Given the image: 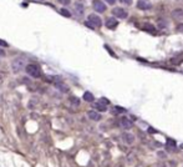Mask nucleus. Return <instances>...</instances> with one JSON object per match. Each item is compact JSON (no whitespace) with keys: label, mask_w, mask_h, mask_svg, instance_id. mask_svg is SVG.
Listing matches in <instances>:
<instances>
[{"label":"nucleus","mask_w":183,"mask_h":167,"mask_svg":"<svg viewBox=\"0 0 183 167\" xmlns=\"http://www.w3.org/2000/svg\"><path fill=\"white\" fill-rule=\"evenodd\" d=\"M25 70L27 72V75L34 77V79H37L41 76V72H40V67L37 66L36 64H29L25 66Z\"/></svg>","instance_id":"obj_1"},{"label":"nucleus","mask_w":183,"mask_h":167,"mask_svg":"<svg viewBox=\"0 0 183 167\" xmlns=\"http://www.w3.org/2000/svg\"><path fill=\"white\" fill-rule=\"evenodd\" d=\"M25 67V59L24 58H16L11 61V69L14 72H19Z\"/></svg>","instance_id":"obj_2"},{"label":"nucleus","mask_w":183,"mask_h":167,"mask_svg":"<svg viewBox=\"0 0 183 167\" xmlns=\"http://www.w3.org/2000/svg\"><path fill=\"white\" fill-rule=\"evenodd\" d=\"M87 21L90 22V24L93 26V27H100L101 25H102V21H101V18L98 16V15H96V14H90L88 15V18H87Z\"/></svg>","instance_id":"obj_3"},{"label":"nucleus","mask_w":183,"mask_h":167,"mask_svg":"<svg viewBox=\"0 0 183 167\" xmlns=\"http://www.w3.org/2000/svg\"><path fill=\"white\" fill-rule=\"evenodd\" d=\"M112 14L116 18H118V19H126L128 16V13L126 11V9H122V8H115L112 10Z\"/></svg>","instance_id":"obj_4"},{"label":"nucleus","mask_w":183,"mask_h":167,"mask_svg":"<svg viewBox=\"0 0 183 167\" xmlns=\"http://www.w3.org/2000/svg\"><path fill=\"white\" fill-rule=\"evenodd\" d=\"M92 5H93V9H95L97 13H105L106 11V5L101 1V0H93Z\"/></svg>","instance_id":"obj_5"},{"label":"nucleus","mask_w":183,"mask_h":167,"mask_svg":"<svg viewBox=\"0 0 183 167\" xmlns=\"http://www.w3.org/2000/svg\"><path fill=\"white\" fill-rule=\"evenodd\" d=\"M137 8L141 10H149L152 8V4L149 0H138L137 1Z\"/></svg>","instance_id":"obj_6"},{"label":"nucleus","mask_w":183,"mask_h":167,"mask_svg":"<svg viewBox=\"0 0 183 167\" xmlns=\"http://www.w3.org/2000/svg\"><path fill=\"white\" fill-rule=\"evenodd\" d=\"M120 126L122 128H125V130H130V128L133 127V122L131 121L130 119H127V117H122L120 120Z\"/></svg>","instance_id":"obj_7"},{"label":"nucleus","mask_w":183,"mask_h":167,"mask_svg":"<svg viewBox=\"0 0 183 167\" xmlns=\"http://www.w3.org/2000/svg\"><path fill=\"white\" fill-rule=\"evenodd\" d=\"M105 25L107 29H111V30H114L117 27V25H118V21H117L115 18H107V20L105 22Z\"/></svg>","instance_id":"obj_8"},{"label":"nucleus","mask_w":183,"mask_h":167,"mask_svg":"<svg viewBox=\"0 0 183 167\" xmlns=\"http://www.w3.org/2000/svg\"><path fill=\"white\" fill-rule=\"evenodd\" d=\"M122 140H123V142H126L127 145H132V143L135 142V136L132 135V133H128V132H125L122 133Z\"/></svg>","instance_id":"obj_9"},{"label":"nucleus","mask_w":183,"mask_h":167,"mask_svg":"<svg viewBox=\"0 0 183 167\" xmlns=\"http://www.w3.org/2000/svg\"><path fill=\"white\" fill-rule=\"evenodd\" d=\"M87 116H88V119H91V120H92V121H100V120H101V115L98 114L96 110L88 111V112H87Z\"/></svg>","instance_id":"obj_10"},{"label":"nucleus","mask_w":183,"mask_h":167,"mask_svg":"<svg viewBox=\"0 0 183 167\" xmlns=\"http://www.w3.org/2000/svg\"><path fill=\"white\" fill-rule=\"evenodd\" d=\"M93 107H95L97 111H101V112H105V111L107 110V105H106V104H104L102 101L98 100L97 102H96L95 105H93Z\"/></svg>","instance_id":"obj_11"},{"label":"nucleus","mask_w":183,"mask_h":167,"mask_svg":"<svg viewBox=\"0 0 183 167\" xmlns=\"http://www.w3.org/2000/svg\"><path fill=\"white\" fill-rule=\"evenodd\" d=\"M171 15H172L173 19H182L183 18V10L182 9H176V10L172 11Z\"/></svg>","instance_id":"obj_12"},{"label":"nucleus","mask_w":183,"mask_h":167,"mask_svg":"<svg viewBox=\"0 0 183 167\" xmlns=\"http://www.w3.org/2000/svg\"><path fill=\"white\" fill-rule=\"evenodd\" d=\"M75 13H76L79 16L83 14V5H82L81 3H76V4H75Z\"/></svg>","instance_id":"obj_13"},{"label":"nucleus","mask_w":183,"mask_h":167,"mask_svg":"<svg viewBox=\"0 0 183 167\" xmlns=\"http://www.w3.org/2000/svg\"><path fill=\"white\" fill-rule=\"evenodd\" d=\"M55 86H56V87H57V89H59L60 91H62V92H67V86H66V85H65V84H64V82H61L60 80L55 82Z\"/></svg>","instance_id":"obj_14"},{"label":"nucleus","mask_w":183,"mask_h":167,"mask_svg":"<svg viewBox=\"0 0 183 167\" xmlns=\"http://www.w3.org/2000/svg\"><path fill=\"white\" fill-rule=\"evenodd\" d=\"M93 99H95V97H93V95L91 94V92L86 91L85 94H83V100H85V101H87V102H92V101H93Z\"/></svg>","instance_id":"obj_15"},{"label":"nucleus","mask_w":183,"mask_h":167,"mask_svg":"<svg viewBox=\"0 0 183 167\" xmlns=\"http://www.w3.org/2000/svg\"><path fill=\"white\" fill-rule=\"evenodd\" d=\"M60 14L61 15H64V16H66V18H70L71 16V13H70L67 9H65V8H62V9H60Z\"/></svg>","instance_id":"obj_16"},{"label":"nucleus","mask_w":183,"mask_h":167,"mask_svg":"<svg viewBox=\"0 0 183 167\" xmlns=\"http://www.w3.org/2000/svg\"><path fill=\"white\" fill-rule=\"evenodd\" d=\"M143 29H144V30H147V31L154 32V29H156V27H154L153 25H151V24H144V25H143Z\"/></svg>","instance_id":"obj_17"},{"label":"nucleus","mask_w":183,"mask_h":167,"mask_svg":"<svg viewBox=\"0 0 183 167\" xmlns=\"http://www.w3.org/2000/svg\"><path fill=\"white\" fill-rule=\"evenodd\" d=\"M70 102H71L74 106H79L80 105V100L77 99V97L72 96V97H70Z\"/></svg>","instance_id":"obj_18"},{"label":"nucleus","mask_w":183,"mask_h":167,"mask_svg":"<svg viewBox=\"0 0 183 167\" xmlns=\"http://www.w3.org/2000/svg\"><path fill=\"white\" fill-rule=\"evenodd\" d=\"M125 111H126V110H125L123 107H121V106H116L115 110H114V112H115V114H123Z\"/></svg>","instance_id":"obj_19"},{"label":"nucleus","mask_w":183,"mask_h":167,"mask_svg":"<svg viewBox=\"0 0 183 167\" xmlns=\"http://www.w3.org/2000/svg\"><path fill=\"white\" fill-rule=\"evenodd\" d=\"M167 145H170L172 147H176V142L173 141V140H171V138H168V140H167Z\"/></svg>","instance_id":"obj_20"},{"label":"nucleus","mask_w":183,"mask_h":167,"mask_svg":"<svg viewBox=\"0 0 183 167\" xmlns=\"http://www.w3.org/2000/svg\"><path fill=\"white\" fill-rule=\"evenodd\" d=\"M1 46H3V48H8L9 44L6 43V41H4V40L0 39V48H1Z\"/></svg>","instance_id":"obj_21"},{"label":"nucleus","mask_w":183,"mask_h":167,"mask_svg":"<svg viewBox=\"0 0 183 167\" xmlns=\"http://www.w3.org/2000/svg\"><path fill=\"white\" fill-rule=\"evenodd\" d=\"M57 1L61 3V4H64V5H67V4H70L71 0H57Z\"/></svg>","instance_id":"obj_22"},{"label":"nucleus","mask_w":183,"mask_h":167,"mask_svg":"<svg viewBox=\"0 0 183 167\" xmlns=\"http://www.w3.org/2000/svg\"><path fill=\"white\" fill-rule=\"evenodd\" d=\"M121 3L126 4V5H131V4H132V0H121Z\"/></svg>","instance_id":"obj_23"},{"label":"nucleus","mask_w":183,"mask_h":167,"mask_svg":"<svg viewBox=\"0 0 183 167\" xmlns=\"http://www.w3.org/2000/svg\"><path fill=\"white\" fill-rule=\"evenodd\" d=\"M177 31H179V32H183V24H179V25H177Z\"/></svg>","instance_id":"obj_24"},{"label":"nucleus","mask_w":183,"mask_h":167,"mask_svg":"<svg viewBox=\"0 0 183 167\" xmlns=\"http://www.w3.org/2000/svg\"><path fill=\"white\" fill-rule=\"evenodd\" d=\"M100 101H102V102L106 104V105H109V104H110V101H109V100H106L105 97H102V99H100Z\"/></svg>","instance_id":"obj_25"},{"label":"nucleus","mask_w":183,"mask_h":167,"mask_svg":"<svg viewBox=\"0 0 183 167\" xmlns=\"http://www.w3.org/2000/svg\"><path fill=\"white\" fill-rule=\"evenodd\" d=\"M85 25H86V26H88V27H90V29H95V27H93V26H92V25H91L88 21H86V22H85Z\"/></svg>","instance_id":"obj_26"},{"label":"nucleus","mask_w":183,"mask_h":167,"mask_svg":"<svg viewBox=\"0 0 183 167\" xmlns=\"http://www.w3.org/2000/svg\"><path fill=\"white\" fill-rule=\"evenodd\" d=\"M106 3H109V4H111V5H114V4L116 3V0H106Z\"/></svg>","instance_id":"obj_27"},{"label":"nucleus","mask_w":183,"mask_h":167,"mask_svg":"<svg viewBox=\"0 0 183 167\" xmlns=\"http://www.w3.org/2000/svg\"><path fill=\"white\" fill-rule=\"evenodd\" d=\"M0 56H5V51L1 48H0Z\"/></svg>","instance_id":"obj_28"},{"label":"nucleus","mask_w":183,"mask_h":167,"mask_svg":"<svg viewBox=\"0 0 183 167\" xmlns=\"http://www.w3.org/2000/svg\"><path fill=\"white\" fill-rule=\"evenodd\" d=\"M181 147H182V148H183V145H182V146H181Z\"/></svg>","instance_id":"obj_29"}]
</instances>
